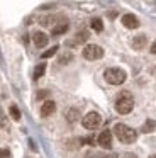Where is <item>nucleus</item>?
<instances>
[{"label": "nucleus", "instance_id": "obj_1", "mask_svg": "<svg viewBox=\"0 0 156 158\" xmlns=\"http://www.w3.org/2000/svg\"><path fill=\"white\" fill-rule=\"evenodd\" d=\"M114 134L117 136V139L121 143H125V144H131L138 139V133L132 127H129L127 124H122V123L114 126Z\"/></svg>", "mask_w": 156, "mask_h": 158}, {"label": "nucleus", "instance_id": "obj_2", "mask_svg": "<svg viewBox=\"0 0 156 158\" xmlns=\"http://www.w3.org/2000/svg\"><path fill=\"white\" fill-rule=\"evenodd\" d=\"M132 109H134L132 95L129 92H121L117 95V100H115V110L119 114H129Z\"/></svg>", "mask_w": 156, "mask_h": 158}, {"label": "nucleus", "instance_id": "obj_3", "mask_svg": "<svg viewBox=\"0 0 156 158\" xmlns=\"http://www.w3.org/2000/svg\"><path fill=\"white\" fill-rule=\"evenodd\" d=\"M104 78L107 80L110 85H122L127 78L125 72L122 68H107L104 72Z\"/></svg>", "mask_w": 156, "mask_h": 158}, {"label": "nucleus", "instance_id": "obj_4", "mask_svg": "<svg viewBox=\"0 0 156 158\" xmlns=\"http://www.w3.org/2000/svg\"><path fill=\"white\" fill-rule=\"evenodd\" d=\"M81 55H83V58L88 60V61H95V60H100L102 56H104V49L98 44H87L83 48V51H81Z\"/></svg>", "mask_w": 156, "mask_h": 158}, {"label": "nucleus", "instance_id": "obj_5", "mask_svg": "<svg viewBox=\"0 0 156 158\" xmlns=\"http://www.w3.org/2000/svg\"><path fill=\"white\" fill-rule=\"evenodd\" d=\"M81 124H83L85 129H97V127L102 124V117H100L98 112H88L87 116H83Z\"/></svg>", "mask_w": 156, "mask_h": 158}, {"label": "nucleus", "instance_id": "obj_6", "mask_svg": "<svg viewBox=\"0 0 156 158\" xmlns=\"http://www.w3.org/2000/svg\"><path fill=\"white\" fill-rule=\"evenodd\" d=\"M97 143L100 144L102 148H105V150H109V148L112 146V131H110V129H105V131H102V133L98 134V138H97Z\"/></svg>", "mask_w": 156, "mask_h": 158}, {"label": "nucleus", "instance_id": "obj_7", "mask_svg": "<svg viewBox=\"0 0 156 158\" xmlns=\"http://www.w3.org/2000/svg\"><path fill=\"white\" fill-rule=\"evenodd\" d=\"M122 24H124V27H127V29H138L139 27V21H138V17H136L134 14L122 15Z\"/></svg>", "mask_w": 156, "mask_h": 158}, {"label": "nucleus", "instance_id": "obj_8", "mask_svg": "<svg viewBox=\"0 0 156 158\" xmlns=\"http://www.w3.org/2000/svg\"><path fill=\"white\" fill-rule=\"evenodd\" d=\"M54 110H56V104H54L53 100H46V102H43V106H41V116L47 117V116H51Z\"/></svg>", "mask_w": 156, "mask_h": 158}, {"label": "nucleus", "instance_id": "obj_9", "mask_svg": "<svg viewBox=\"0 0 156 158\" xmlns=\"http://www.w3.org/2000/svg\"><path fill=\"white\" fill-rule=\"evenodd\" d=\"M32 41H34V44H36L37 48H44V46L47 44V36L44 34V32H41V31H36L32 34Z\"/></svg>", "mask_w": 156, "mask_h": 158}, {"label": "nucleus", "instance_id": "obj_10", "mask_svg": "<svg viewBox=\"0 0 156 158\" xmlns=\"http://www.w3.org/2000/svg\"><path fill=\"white\" fill-rule=\"evenodd\" d=\"M148 44V38H146L144 34H139V36H136L134 39H132V48L134 49H144V46Z\"/></svg>", "mask_w": 156, "mask_h": 158}, {"label": "nucleus", "instance_id": "obj_11", "mask_svg": "<svg viewBox=\"0 0 156 158\" xmlns=\"http://www.w3.org/2000/svg\"><path fill=\"white\" fill-rule=\"evenodd\" d=\"M88 38H90L88 31H81V32H78V34H76V38H75L73 41H68L66 44H70V46H76V44H80V43H85Z\"/></svg>", "mask_w": 156, "mask_h": 158}, {"label": "nucleus", "instance_id": "obj_12", "mask_svg": "<svg viewBox=\"0 0 156 158\" xmlns=\"http://www.w3.org/2000/svg\"><path fill=\"white\" fill-rule=\"evenodd\" d=\"M68 27H70V26H68V22H66V21H63L61 24L54 26L53 31H51V34H53V36H61V34H64V32L68 31Z\"/></svg>", "mask_w": 156, "mask_h": 158}, {"label": "nucleus", "instance_id": "obj_13", "mask_svg": "<svg viewBox=\"0 0 156 158\" xmlns=\"http://www.w3.org/2000/svg\"><path fill=\"white\" fill-rule=\"evenodd\" d=\"M154 127H156V121L154 119H146V123L141 126V133L148 134V133H151V131H154Z\"/></svg>", "mask_w": 156, "mask_h": 158}, {"label": "nucleus", "instance_id": "obj_14", "mask_svg": "<svg viewBox=\"0 0 156 158\" xmlns=\"http://www.w3.org/2000/svg\"><path fill=\"white\" fill-rule=\"evenodd\" d=\"M78 117H80V110L78 109H68V112H66V121L68 123H76Z\"/></svg>", "mask_w": 156, "mask_h": 158}, {"label": "nucleus", "instance_id": "obj_15", "mask_svg": "<svg viewBox=\"0 0 156 158\" xmlns=\"http://www.w3.org/2000/svg\"><path fill=\"white\" fill-rule=\"evenodd\" d=\"M90 26H92V29H93L95 32H102V31H104V22H102V19H98V17L92 19Z\"/></svg>", "mask_w": 156, "mask_h": 158}, {"label": "nucleus", "instance_id": "obj_16", "mask_svg": "<svg viewBox=\"0 0 156 158\" xmlns=\"http://www.w3.org/2000/svg\"><path fill=\"white\" fill-rule=\"evenodd\" d=\"M44 72H46V63H39V65L34 68V80H39L41 77L44 75Z\"/></svg>", "mask_w": 156, "mask_h": 158}, {"label": "nucleus", "instance_id": "obj_17", "mask_svg": "<svg viewBox=\"0 0 156 158\" xmlns=\"http://www.w3.org/2000/svg\"><path fill=\"white\" fill-rule=\"evenodd\" d=\"M58 49H60V46H53V48H49L47 51H44L43 55H41V58L46 60V58H51V56H54L58 53Z\"/></svg>", "mask_w": 156, "mask_h": 158}, {"label": "nucleus", "instance_id": "obj_18", "mask_svg": "<svg viewBox=\"0 0 156 158\" xmlns=\"http://www.w3.org/2000/svg\"><path fill=\"white\" fill-rule=\"evenodd\" d=\"M9 112H10V116H12L14 121H19L20 119V110H19V107H17V106H10Z\"/></svg>", "mask_w": 156, "mask_h": 158}, {"label": "nucleus", "instance_id": "obj_19", "mask_svg": "<svg viewBox=\"0 0 156 158\" xmlns=\"http://www.w3.org/2000/svg\"><path fill=\"white\" fill-rule=\"evenodd\" d=\"M53 21H56L54 15H46V17H43L39 22H41V26H51V24H53Z\"/></svg>", "mask_w": 156, "mask_h": 158}, {"label": "nucleus", "instance_id": "obj_20", "mask_svg": "<svg viewBox=\"0 0 156 158\" xmlns=\"http://www.w3.org/2000/svg\"><path fill=\"white\" fill-rule=\"evenodd\" d=\"M71 58H73V55H71V53H64V55L61 56L60 63H61V65H66L68 61H71Z\"/></svg>", "mask_w": 156, "mask_h": 158}, {"label": "nucleus", "instance_id": "obj_21", "mask_svg": "<svg viewBox=\"0 0 156 158\" xmlns=\"http://www.w3.org/2000/svg\"><path fill=\"white\" fill-rule=\"evenodd\" d=\"M0 158H10V151L9 150H2V148H0Z\"/></svg>", "mask_w": 156, "mask_h": 158}, {"label": "nucleus", "instance_id": "obj_22", "mask_svg": "<svg viewBox=\"0 0 156 158\" xmlns=\"http://www.w3.org/2000/svg\"><path fill=\"white\" fill-rule=\"evenodd\" d=\"M49 95V92L47 90H43V92H37V99H44V97Z\"/></svg>", "mask_w": 156, "mask_h": 158}, {"label": "nucleus", "instance_id": "obj_23", "mask_svg": "<svg viewBox=\"0 0 156 158\" xmlns=\"http://www.w3.org/2000/svg\"><path fill=\"white\" fill-rule=\"evenodd\" d=\"M5 119H3V112H2V110H0V127H5Z\"/></svg>", "mask_w": 156, "mask_h": 158}, {"label": "nucleus", "instance_id": "obj_24", "mask_svg": "<svg viewBox=\"0 0 156 158\" xmlns=\"http://www.w3.org/2000/svg\"><path fill=\"white\" fill-rule=\"evenodd\" d=\"M122 158H138V156H136L134 153H124V155H122Z\"/></svg>", "mask_w": 156, "mask_h": 158}, {"label": "nucleus", "instance_id": "obj_25", "mask_svg": "<svg viewBox=\"0 0 156 158\" xmlns=\"http://www.w3.org/2000/svg\"><path fill=\"white\" fill-rule=\"evenodd\" d=\"M149 51H151L153 55H156V41H154V43H153V44H151V49H149Z\"/></svg>", "mask_w": 156, "mask_h": 158}, {"label": "nucleus", "instance_id": "obj_26", "mask_svg": "<svg viewBox=\"0 0 156 158\" xmlns=\"http://www.w3.org/2000/svg\"><path fill=\"white\" fill-rule=\"evenodd\" d=\"M102 158H117V155H115V153H110V155H104Z\"/></svg>", "mask_w": 156, "mask_h": 158}, {"label": "nucleus", "instance_id": "obj_27", "mask_svg": "<svg viewBox=\"0 0 156 158\" xmlns=\"http://www.w3.org/2000/svg\"><path fill=\"white\" fill-rule=\"evenodd\" d=\"M149 158H156V155H151V156H149Z\"/></svg>", "mask_w": 156, "mask_h": 158}]
</instances>
